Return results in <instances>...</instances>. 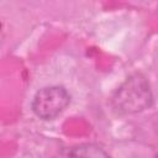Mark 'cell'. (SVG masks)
Instances as JSON below:
<instances>
[{"mask_svg": "<svg viewBox=\"0 0 158 158\" xmlns=\"http://www.w3.org/2000/svg\"><path fill=\"white\" fill-rule=\"evenodd\" d=\"M69 158H111L100 146L95 143H81L63 151Z\"/></svg>", "mask_w": 158, "mask_h": 158, "instance_id": "3", "label": "cell"}, {"mask_svg": "<svg viewBox=\"0 0 158 158\" xmlns=\"http://www.w3.org/2000/svg\"><path fill=\"white\" fill-rule=\"evenodd\" d=\"M70 94L64 86L51 85L40 89L31 102L33 114L42 120H53L69 105Z\"/></svg>", "mask_w": 158, "mask_h": 158, "instance_id": "2", "label": "cell"}, {"mask_svg": "<svg viewBox=\"0 0 158 158\" xmlns=\"http://www.w3.org/2000/svg\"><path fill=\"white\" fill-rule=\"evenodd\" d=\"M153 94L148 80L141 73H133L112 93L111 105L121 115L137 114L149 109Z\"/></svg>", "mask_w": 158, "mask_h": 158, "instance_id": "1", "label": "cell"}, {"mask_svg": "<svg viewBox=\"0 0 158 158\" xmlns=\"http://www.w3.org/2000/svg\"><path fill=\"white\" fill-rule=\"evenodd\" d=\"M156 158H158V154H157V156H156Z\"/></svg>", "mask_w": 158, "mask_h": 158, "instance_id": "4", "label": "cell"}]
</instances>
